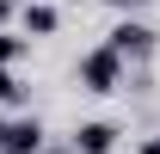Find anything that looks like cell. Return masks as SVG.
<instances>
[{
	"instance_id": "1",
	"label": "cell",
	"mask_w": 160,
	"mask_h": 154,
	"mask_svg": "<svg viewBox=\"0 0 160 154\" xmlns=\"http://www.w3.org/2000/svg\"><path fill=\"white\" fill-rule=\"evenodd\" d=\"M123 68H129V62L117 56V49H111V43H99V49H86V56L74 62V80H80V93H117L123 86Z\"/></svg>"
},
{
	"instance_id": "2",
	"label": "cell",
	"mask_w": 160,
	"mask_h": 154,
	"mask_svg": "<svg viewBox=\"0 0 160 154\" xmlns=\"http://www.w3.org/2000/svg\"><path fill=\"white\" fill-rule=\"evenodd\" d=\"M105 43H111V49H117V56L123 62H148V56H154V31H148V25H142V19H129V13H123V19L117 25H111V37H105Z\"/></svg>"
},
{
	"instance_id": "3",
	"label": "cell",
	"mask_w": 160,
	"mask_h": 154,
	"mask_svg": "<svg viewBox=\"0 0 160 154\" xmlns=\"http://www.w3.org/2000/svg\"><path fill=\"white\" fill-rule=\"evenodd\" d=\"M117 123H111V117H86V123H74V136H68V148L74 154H111L117 148Z\"/></svg>"
},
{
	"instance_id": "4",
	"label": "cell",
	"mask_w": 160,
	"mask_h": 154,
	"mask_svg": "<svg viewBox=\"0 0 160 154\" xmlns=\"http://www.w3.org/2000/svg\"><path fill=\"white\" fill-rule=\"evenodd\" d=\"M0 154H43V123H37V117H12Z\"/></svg>"
},
{
	"instance_id": "5",
	"label": "cell",
	"mask_w": 160,
	"mask_h": 154,
	"mask_svg": "<svg viewBox=\"0 0 160 154\" xmlns=\"http://www.w3.org/2000/svg\"><path fill=\"white\" fill-rule=\"evenodd\" d=\"M19 25H25V37H56V25H62V13L49 6V0H31L19 13Z\"/></svg>"
},
{
	"instance_id": "6",
	"label": "cell",
	"mask_w": 160,
	"mask_h": 154,
	"mask_svg": "<svg viewBox=\"0 0 160 154\" xmlns=\"http://www.w3.org/2000/svg\"><path fill=\"white\" fill-rule=\"evenodd\" d=\"M25 86H19V74H12V62H0V105H12Z\"/></svg>"
},
{
	"instance_id": "7",
	"label": "cell",
	"mask_w": 160,
	"mask_h": 154,
	"mask_svg": "<svg viewBox=\"0 0 160 154\" xmlns=\"http://www.w3.org/2000/svg\"><path fill=\"white\" fill-rule=\"evenodd\" d=\"M19 56H25V37H12V31L0 25V62H19Z\"/></svg>"
},
{
	"instance_id": "8",
	"label": "cell",
	"mask_w": 160,
	"mask_h": 154,
	"mask_svg": "<svg viewBox=\"0 0 160 154\" xmlns=\"http://www.w3.org/2000/svg\"><path fill=\"white\" fill-rule=\"evenodd\" d=\"M105 6H117V13H136V6H148V0H105Z\"/></svg>"
},
{
	"instance_id": "9",
	"label": "cell",
	"mask_w": 160,
	"mask_h": 154,
	"mask_svg": "<svg viewBox=\"0 0 160 154\" xmlns=\"http://www.w3.org/2000/svg\"><path fill=\"white\" fill-rule=\"evenodd\" d=\"M142 154H160V130H154V136H148V142H142Z\"/></svg>"
},
{
	"instance_id": "10",
	"label": "cell",
	"mask_w": 160,
	"mask_h": 154,
	"mask_svg": "<svg viewBox=\"0 0 160 154\" xmlns=\"http://www.w3.org/2000/svg\"><path fill=\"white\" fill-rule=\"evenodd\" d=\"M6 19H12V0H0V25H6Z\"/></svg>"
},
{
	"instance_id": "11",
	"label": "cell",
	"mask_w": 160,
	"mask_h": 154,
	"mask_svg": "<svg viewBox=\"0 0 160 154\" xmlns=\"http://www.w3.org/2000/svg\"><path fill=\"white\" fill-rule=\"evenodd\" d=\"M0 142H6V117H0Z\"/></svg>"
}]
</instances>
